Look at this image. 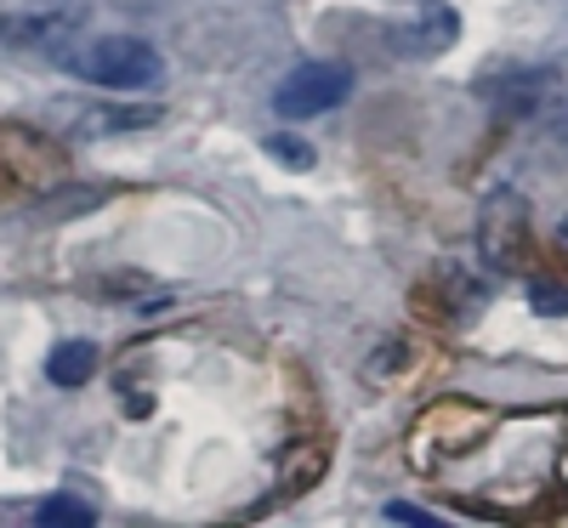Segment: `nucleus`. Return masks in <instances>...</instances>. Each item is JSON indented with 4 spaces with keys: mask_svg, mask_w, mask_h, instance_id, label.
<instances>
[{
    "mask_svg": "<svg viewBox=\"0 0 568 528\" xmlns=\"http://www.w3.org/2000/svg\"><path fill=\"white\" fill-rule=\"evenodd\" d=\"M85 85H109V91H149L165 80V58L154 52L149 40L136 34H103V40H85L80 52L63 58Z\"/></svg>",
    "mask_w": 568,
    "mask_h": 528,
    "instance_id": "nucleus-1",
    "label": "nucleus"
},
{
    "mask_svg": "<svg viewBox=\"0 0 568 528\" xmlns=\"http://www.w3.org/2000/svg\"><path fill=\"white\" fill-rule=\"evenodd\" d=\"M353 98V74L342 63H302L278 80L273 91V109L284 120H313V114H329Z\"/></svg>",
    "mask_w": 568,
    "mask_h": 528,
    "instance_id": "nucleus-2",
    "label": "nucleus"
},
{
    "mask_svg": "<svg viewBox=\"0 0 568 528\" xmlns=\"http://www.w3.org/2000/svg\"><path fill=\"white\" fill-rule=\"evenodd\" d=\"M85 23L80 7H34V12H0V45L7 52H52Z\"/></svg>",
    "mask_w": 568,
    "mask_h": 528,
    "instance_id": "nucleus-3",
    "label": "nucleus"
},
{
    "mask_svg": "<svg viewBox=\"0 0 568 528\" xmlns=\"http://www.w3.org/2000/svg\"><path fill=\"white\" fill-rule=\"evenodd\" d=\"M455 34H460L455 7H444V0H426L409 23H398V29L387 34V45H393L398 58H438V52H449V45H455Z\"/></svg>",
    "mask_w": 568,
    "mask_h": 528,
    "instance_id": "nucleus-4",
    "label": "nucleus"
},
{
    "mask_svg": "<svg viewBox=\"0 0 568 528\" xmlns=\"http://www.w3.org/2000/svg\"><path fill=\"white\" fill-rule=\"evenodd\" d=\"M524 233H529L524 200H517V194H495L489 211H484V251H489L500 267H511V262H517V245H524Z\"/></svg>",
    "mask_w": 568,
    "mask_h": 528,
    "instance_id": "nucleus-5",
    "label": "nucleus"
},
{
    "mask_svg": "<svg viewBox=\"0 0 568 528\" xmlns=\"http://www.w3.org/2000/svg\"><path fill=\"white\" fill-rule=\"evenodd\" d=\"M546 98H551V69L511 74V80L500 85V109H506V114H535V109H546Z\"/></svg>",
    "mask_w": 568,
    "mask_h": 528,
    "instance_id": "nucleus-6",
    "label": "nucleus"
},
{
    "mask_svg": "<svg viewBox=\"0 0 568 528\" xmlns=\"http://www.w3.org/2000/svg\"><path fill=\"white\" fill-rule=\"evenodd\" d=\"M91 369H98V347L91 342H63L45 358V375H52L58 387H80V380H91Z\"/></svg>",
    "mask_w": 568,
    "mask_h": 528,
    "instance_id": "nucleus-7",
    "label": "nucleus"
},
{
    "mask_svg": "<svg viewBox=\"0 0 568 528\" xmlns=\"http://www.w3.org/2000/svg\"><path fill=\"white\" fill-rule=\"evenodd\" d=\"M160 109H80V125H91L85 136H114V131H142L154 125Z\"/></svg>",
    "mask_w": 568,
    "mask_h": 528,
    "instance_id": "nucleus-8",
    "label": "nucleus"
},
{
    "mask_svg": "<svg viewBox=\"0 0 568 528\" xmlns=\"http://www.w3.org/2000/svg\"><path fill=\"white\" fill-rule=\"evenodd\" d=\"M34 522L40 528H91V522H98V511H91L85 500H74V495H52V500L34 506Z\"/></svg>",
    "mask_w": 568,
    "mask_h": 528,
    "instance_id": "nucleus-9",
    "label": "nucleus"
},
{
    "mask_svg": "<svg viewBox=\"0 0 568 528\" xmlns=\"http://www.w3.org/2000/svg\"><path fill=\"white\" fill-rule=\"evenodd\" d=\"M540 136L551 142L557 154H568V85L557 91V98H546V109H540Z\"/></svg>",
    "mask_w": 568,
    "mask_h": 528,
    "instance_id": "nucleus-10",
    "label": "nucleus"
},
{
    "mask_svg": "<svg viewBox=\"0 0 568 528\" xmlns=\"http://www.w3.org/2000/svg\"><path fill=\"white\" fill-rule=\"evenodd\" d=\"M273 149H278V154H284V160H296V165H307V160H313V154H307V149H296V142H273Z\"/></svg>",
    "mask_w": 568,
    "mask_h": 528,
    "instance_id": "nucleus-11",
    "label": "nucleus"
},
{
    "mask_svg": "<svg viewBox=\"0 0 568 528\" xmlns=\"http://www.w3.org/2000/svg\"><path fill=\"white\" fill-rule=\"evenodd\" d=\"M387 517H393V522H426L415 506H387Z\"/></svg>",
    "mask_w": 568,
    "mask_h": 528,
    "instance_id": "nucleus-12",
    "label": "nucleus"
},
{
    "mask_svg": "<svg viewBox=\"0 0 568 528\" xmlns=\"http://www.w3.org/2000/svg\"><path fill=\"white\" fill-rule=\"evenodd\" d=\"M557 238H562V245H568V222H562V227H557Z\"/></svg>",
    "mask_w": 568,
    "mask_h": 528,
    "instance_id": "nucleus-13",
    "label": "nucleus"
}]
</instances>
